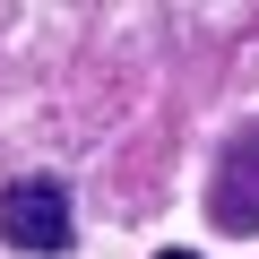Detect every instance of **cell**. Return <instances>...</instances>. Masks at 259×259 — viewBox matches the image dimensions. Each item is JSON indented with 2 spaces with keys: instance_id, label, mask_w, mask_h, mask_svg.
Wrapping results in <instances>:
<instances>
[{
  "instance_id": "3957f363",
  "label": "cell",
  "mask_w": 259,
  "mask_h": 259,
  "mask_svg": "<svg viewBox=\"0 0 259 259\" xmlns=\"http://www.w3.org/2000/svg\"><path fill=\"white\" fill-rule=\"evenodd\" d=\"M164 259H199V250H164Z\"/></svg>"
},
{
  "instance_id": "7a4b0ae2",
  "label": "cell",
  "mask_w": 259,
  "mask_h": 259,
  "mask_svg": "<svg viewBox=\"0 0 259 259\" xmlns=\"http://www.w3.org/2000/svg\"><path fill=\"white\" fill-rule=\"evenodd\" d=\"M207 216H216L233 242H250V233H259V121H250V130H233V147L216 156Z\"/></svg>"
},
{
  "instance_id": "6da1fadb",
  "label": "cell",
  "mask_w": 259,
  "mask_h": 259,
  "mask_svg": "<svg viewBox=\"0 0 259 259\" xmlns=\"http://www.w3.org/2000/svg\"><path fill=\"white\" fill-rule=\"evenodd\" d=\"M69 233H78V216H69V190H61L52 173H26V182L0 190V242H9V250H26V259H61Z\"/></svg>"
}]
</instances>
